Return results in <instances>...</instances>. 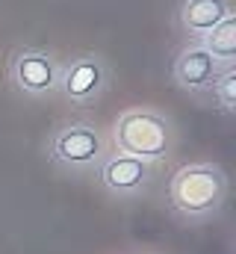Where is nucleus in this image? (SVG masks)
Listing matches in <instances>:
<instances>
[{
	"mask_svg": "<svg viewBox=\"0 0 236 254\" xmlns=\"http://www.w3.org/2000/svg\"><path fill=\"white\" fill-rule=\"evenodd\" d=\"M204 51H207L210 57L225 60V63L234 60L236 57V18L234 15H228L225 21H219V24L207 33V39H204Z\"/></svg>",
	"mask_w": 236,
	"mask_h": 254,
	"instance_id": "9",
	"label": "nucleus"
},
{
	"mask_svg": "<svg viewBox=\"0 0 236 254\" xmlns=\"http://www.w3.org/2000/svg\"><path fill=\"white\" fill-rule=\"evenodd\" d=\"M54 154L57 160L68 163V166H86L101 154V136L92 127H68L62 130L54 142Z\"/></svg>",
	"mask_w": 236,
	"mask_h": 254,
	"instance_id": "4",
	"label": "nucleus"
},
{
	"mask_svg": "<svg viewBox=\"0 0 236 254\" xmlns=\"http://www.w3.org/2000/svg\"><path fill=\"white\" fill-rule=\"evenodd\" d=\"M172 130L169 122L154 116V113H127L116 125V145L139 160H157L169 151Z\"/></svg>",
	"mask_w": 236,
	"mask_h": 254,
	"instance_id": "2",
	"label": "nucleus"
},
{
	"mask_svg": "<svg viewBox=\"0 0 236 254\" xmlns=\"http://www.w3.org/2000/svg\"><path fill=\"white\" fill-rule=\"evenodd\" d=\"M175 74H177V80H180V86H186V89H204V86H213V80L219 77V63L204 48H189V51H183L177 57Z\"/></svg>",
	"mask_w": 236,
	"mask_h": 254,
	"instance_id": "6",
	"label": "nucleus"
},
{
	"mask_svg": "<svg viewBox=\"0 0 236 254\" xmlns=\"http://www.w3.org/2000/svg\"><path fill=\"white\" fill-rule=\"evenodd\" d=\"M213 92H216V98L222 101L225 110H234V104H236V71L234 68H228L225 74H219L213 80Z\"/></svg>",
	"mask_w": 236,
	"mask_h": 254,
	"instance_id": "10",
	"label": "nucleus"
},
{
	"mask_svg": "<svg viewBox=\"0 0 236 254\" xmlns=\"http://www.w3.org/2000/svg\"><path fill=\"white\" fill-rule=\"evenodd\" d=\"M225 190L228 181L216 166H189L172 181V204L186 216H204L222 204Z\"/></svg>",
	"mask_w": 236,
	"mask_h": 254,
	"instance_id": "1",
	"label": "nucleus"
},
{
	"mask_svg": "<svg viewBox=\"0 0 236 254\" xmlns=\"http://www.w3.org/2000/svg\"><path fill=\"white\" fill-rule=\"evenodd\" d=\"M104 184L113 192H133L139 190L148 178V163L139 160V157H130V154H121L113 157L107 166H104Z\"/></svg>",
	"mask_w": 236,
	"mask_h": 254,
	"instance_id": "7",
	"label": "nucleus"
},
{
	"mask_svg": "<svg viewBox=\"0 0 236 254\" xmlns=\"http://www.w3.org/2000/svg\"><path fill=\"white\" fill-rule=\"evenodd\" d=\"M12 77H15V83L24 92H33V95L51 92L59 83L57 65L42 51H24V54H18L15 63H12Z\"/></svg>",
	"mask_w": 236,
	"mask_h": 254,
	"instance_id": "3",
	"label": "nucleus"
},
{
	"mask_svg": "<svg viewBox=\"0 0 236 254\" xmlns=\"http://www.w3.org/2000/svg\"><path fill=\"white\" fill-rule=\"evenodd\" d=\"M231 15L225 0H186L183 3V27L195 30V33H210L219 21H225Z\"/></svg>",
	"mask_w": 236,
	"mask_h": 254,
	"instance_id": "8",
	"label": "nucleus"
},
{
	"mask_svg": "<svg viewBox=\"0 0 236 254\" xmlns=\"http://www.w3.org/2000/svg\"><path fill=\"white\" fill-rule=\"evenodd\" d=\"M101 86H104V65L92 57L74 60L62 74V92L71 101H89L101 92Z\"/></svg>",
	"mask_w": 236,
	"mask_h": 254,
	"instance_id": "5",
	"label": "nucleus"
}]
</instances>
